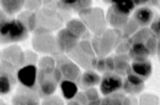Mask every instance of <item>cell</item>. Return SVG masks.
I'll return each mask as SVG.
<instances>
[{"label": "cell", "instance_id": "6da1fadb", "mask_svg": "<svg viewBox=\"0 0 160 105\" xmlns=\"http://www.w3.org/2000/svg\"><path fill=\"white\" fill-rule=\"evenodd\" d=\"M28 36L29 31L19 19H8L0 25V43L22 42Z\"/></svg>", "mask_w": 160, "mask_h": 105}, {"label": "cell", "instance_id": "7a4b0ae2", "mask_svg": "<svg viewBox=\"0 0 160 105\" xmlns=\"http://www.w3.org/2000/svg\"><path fill=\"white\" fill-rule=\"evenodd\" d=\"M121 39H122L121 31L114 29L106 30L100 36L93 37L91 45L95 55H98V57H105L117 48Z\"/></svg>", "mask_w": 160, "mask_h": 105}, {"label": "cell", "instance_id": "3957f363", "mask_svg": "<svg viewBox=\"0 0 160 105\" xmlns=\"http://www.w3.org/2000/svg\"><path fill=\"white\" fill-rule=\"evenodd\" d=\"M78 14L80 20L86 25L88 30L94 33L95 36H100L107 30L106 16L100 7H89Z\"/></svg>", "mask_w": 160, "mask_h": 105}, {"label": "cell", "instance_id": "277c9868", "mask_svg": "<svg viewBox=\"0 0 160 105\" xmlns=\"http://www.w3.org/2000/svg\"><path fill=\"white\" fill-rule=\"evenodd\" d=\"M62 80L63 79H62L61 72L57 68L51 73H44L42 71H38L37 84L38 97L44 99L52 96Z\"/></svg>", "mask_w": 160, "mask_h": 105}, {"label": "cell", "instance_id": "5b68a950", "mask_svg": "<svg viewBox=\"0 0 160 105\" xmlns=\"http://www.w3.org/2000/svg\"><path fill=\"white\" fill-rule=\"evenodd\" d=\"M56 68L61 72L63 80L75 82L78 81L81 75L79 66L65 55L58 54V57L56 60Z\"/></svg>", "mask_w": 160, "mask_h": 105}, {"label": "cell", "instance_id": "8992f818", "mask_svg": "<svg viewBox=\"0 0 160 105\" xmlns=\"http://www.w3.org/2000/svg\"><path fill=\"white\" fill-rule=\"evenodd\" d=\"M38 69L37 66L32 64H27L17 70L16 79L24 88L35 90L38 84Z\"/></svg>", "mask_w": 160, "mask_h": 105}, {"label": "cell", "instance_id": "52a82bcc", "mask_svg": "<svg viewBox=\"0 0 160 105\" xmlns=\"http://www.w3.org/2000/svg\"><path fill=\"white\" fill-rule=\"evenodd\" d=\"M32 47L37 52L44 54H60L57 48L56 37H53L50 33L35 35L32 39Z\"/></svg>", "mask_w": 160, "mask_h": 105}, {"label": "cell", "instance_id": "ba28073f", "mask_svg": "<svg viewBox=\"0 0 160 105\" xmlns=\"http://www.w3.org/2000/svg\"><path fill=\"white\" fill-rule=\"evenodd\" d=\"M123 87V79L114 72H105L100 79L99 88L104 97L118 93Z\"/></svg>", "mask_w": 160, "mask_h": 105}, {"label": "cell", "instance_id": "9c48e42d", "mask_svg": "<svg viewBox=\"0 0 160 105\" xmlns=\"http://www.w3.org/2000/svg\"><path fill=\"white\" fill-rule=\"evenodd\" d=\"M56 43L59 52L68 54L78 45L79 39L72 34L68 29H61L57 34Z\"/></svg>", "mask_w": 160, "mask_h": 105}, {"label": "cell", "instance_id": "30bf717a", "mask_svg": "<svg viewBox=\"0 0 160 105\" xmlns=\"http://www.w3.org/2000/svg\"><path fill=\"white\" fill-rule=\"evenodd\" d=\"M68 56L71 57V60L74 63L80 67L87 69V70H94L95 63H96V56H92L84 52L78 47V45L74 48L69 53H68Z\"/></svg>", "mask_w": 160, "mask_h": 105}, {"label": "cell", "instance_id": "8fae6325", "mask_svg": "<svg viewBox=\"0 0 160 105\" xmlns=\"http://www.w3.org/2000/svg\"><path fill=\"white\" fill-rule=\"evenodd\" d=\"M38 17V22H40L41 25L45 29L52 31L56 30L60 27L61 25V19L58 16V14L55 11H51V10H43L37 13Z\"/></svg>", "mask_w": 160, "mask_h": 105}, {"label": "cell", "instance_id": "7c38bea8", "mask_svg": "<svg viewBox=\"0 0 160 105\" xmlns=\"http://www.w3.org/2000/svg\"><path fill=\"white\" fill-rule=\"evenodd\" d=\"M1 60L17 67L25 64V53L18 46H10L1 52Z\"/></svg>", "mask_w": 160, "mask_h": 105}, {"label": "cell", "instance_id": "4fadbf2b", "mask_svg": "<svg viewBox=\"0 0 160 105\" xmlns=\"http://www.w3.org/2000/svg\"><path fill=\"white\" fill-rule=\"evenodd\" d=\"M12 105H40V97L34 90L22 88L13 97Z\"/></svg>", "mask_w": 160, "mask_h": 105}, {"label": "cell", "instance_id": "5bb4252c", "mask_svg": "<svg viewBox=\"0 0 160 105\" xmlns=\"http://www.w3.org/2000/svg\"><path fill=\"white\" fill-rule=\"evenodd\" d=\"M129 72L133 73L135 75L139 76L141 80L145 82L153 72V66H152L151 61H132V63L130 64V69L128 73Z\"/></svg>", "mask_w": 160, "mask_h": 105}, {"label": "cell", "instance_id": "9a60e30c", "mask_svg": "<svg viewBox=\"0 0 160 105\" xmlns=\"http://www.w3.org/2000/svg\"><path fill=\"white\" fill-rule=\"evenodd\" d=\"M144 87H145V83L143 80H141L139 76L135 75L133 73H127L125 81H123V87L122 88L125 90L126 94L135 96L143 91Z\"/></svg>", "mask_w": 160, "mask_h": 105}, {"label": "cell", "instance_id": "2e32d148", "mask_svg": "<svg viewBox=\"0 0 160 105\" xmlns=\"http://www.w3.org/2000/svg\"><path fill=\"white\" fill-rule=\"evenodd\" d=\"M58 9L63 11H69L73 10L75 12H81L86 9H89L92 6V1L90 0H64V1H58L56 3Z\"/></svg>", "mask_w": 160, "mask_h": 105}, {"label": "cell", "instance_id": "e0dca14e", "mask_svg": "<svg viewBox=\"0 0 160 105\" xmlns=\"http://www.w3.org/2000/svg\"><path fill=\"white\" fill-rule=\"evenodd\" d=\"M129 49H128V57L132 61H143L148 60V57L151 55L148 49L143 43H128Z\"/></svg>", "mask_w": 160, "mask_h": 105}, {"label": "cell", "instance_id": "ac0fdd59", "mask_svg": "<svg viewBox=\"0 0 160 105\" xmlns=\"http://www.w3.org/2000/svg\"><path fill=\"white\" fill-rule=\"evenodd\" d=\"M106 20H108L109 25L113 28V29L120 31V30H122L126 25V24L128 22L129 17L120 14V13L115 12L114 10H112L111 7H109L107 15H106Z\"/></svg>", "mask_w": 160, "mask_h": 105}, {"label": "cell", "instance_id": "d6986e66", "mask_svg": "<svg viewBox=\"0 0 160 105\" xmlns=\"http://www.w3.org/2000/svg\"><path fill=\"white\" fill-rule=\"evenodd\" d=\"M139 27L145 28L146 25H151L152 20L154 19V12L148 7H141L137 9L133 14V18Z\"/></svg>", "mask_w": 160, "mask_h": 105}, {"label": "cell", "instance_id": "ffe728a7", "mask_svg": "<svg viewBox=\"0 0 160 105\" xmlns=\"http://www.w3.org/2000/svg\"><path fill=\"white\" fill-rule=\"evenodd\" d=\"M100 76L97 72H95L94 70H87L80 75L79 78V84L80 87L83 88L84 90L88 88H92L98 85L100 83Z\"/></svg>", "mask_w": 160, "mask_h": 105}, {"label": "cell", "instance_id": "44dd1931", "mask_svg": "<svg viewBox=\"0 0 160 105\" xmlns=\"http://www.w3.org/2000/svg\"><path fill=\"white\" fill-rule=\"evenodd\" d=\"M73 35H75L78 39L80 38H87L89 37V33L86 25L80 19H71L66 22V28Z\"/></svg>", "mask_w": 160, "mask_h": 105}, {"label": "cell", "instance_id": "7402d4cb", "mask_svg": "<svg viewBox=\"0 0 160 105\" xmlns=\"http://www.w3.org/2000/svg\"><path fill=\"white\" fill-rule=\"evenodd\" d=\"M100 105H133V100L123 94H113L102 99Z\"/></svg>", "mask_w": 160, "mask_h": 105}, {"label": "cell", "instance_id": "603a6c76", "mask_svg": "<svg viewBox=\"0 0 160 105\" xmlns=\"http://www.w3.org/2000/svg\"><path fill=\"white\" fill-rule=\"evenodd\" d=\"M127 54L123 55H115L113 57L114 61V73L118 74V75H123V74H127L130 69V64Z\"/></svg>", "mask_w": 160, "mask_h": 105}, {"label": "cell", "instance_id": "cb8c5ba5", "mask_svg": "<svg viewBox=\"0 0 160 105\" xmlns=\"http://www.w3.org/2000/svg\"><path fill=\"white\" fill-rule=\"evenodd\" d=\"M60 88L62 96L64 97L65 100L72 101L74 100L75 96L78 93V85L73 81H68V80H62L60 82Z\"/></svg>", "mask_w": 160, "mask_h": 105}, {"label": "cell", "instance_id": "d4e9b609", "mask_svg": "<svg viewBox=\"0 0 160 105\" xmlns=\"http://www.w3.org/2000/svg\"><path fill=\"white\" fill-rule=\"evenodd\" d=\"M24 4L25 1H22V0H2L0 1V6H1L2 10L8 15H14L20 12Z\"/></svg>", "mask_w": 160, "mask_h": 105}, {"label": "cell", "instance_id": "484cf974", "mask_svg": "<svg viewBox=\"0 0 160 105\" xmlns=\"http://www.w3.org/2000/svg\"><path fill=\"white\" fill-rule=\"evenodd\" d=\"M111 9L114 10L115 12L120 13L122 15H125V16L129 17L130 13L135 10V3H133L132 0H129V1H111Z\"/></svg>", "mask_w": 160, "mask_h": 105}, {"label": "cell", "instance_id": "4316f807", "mask_svg": "<svg viewBox=\"0 0 160 105\" xmlns=\"http://www.w3.org/2000/svg\"><path fill=\"white\" fill-rule=\"evenodd\" d=\"M17 19H19L22 22L27 30L29 32H34L38 28V17H37V13L34 12H25L22 13L19 15V17Z\"/></svg>", "mask_w": 160, "mask_h": 105}, {"label": "cell", "instance_id": "83f0119b", "mask_svg": "<svg viewBox=\"0 0 160 105\" xmlns=\"http://www.w3.org/2000/svg\"><path fill=\"white\" fill-rule=\"evenodd\" d=\"M15 83V79L12 76V73L1 72L0 73V94L4 96L11 91L13 85Z\"/></svg>", "mask_w": 160, "mask_h": 105}, {"label": "cell", "instance_id": "f1b7e54d", "mask_svg": "<svg viewBox=\"0 0 160 105\" xmlns=\"http://www.w3.org/2000/svg\"><path fill=\"white\" fill-rule=\"evenodd\" d=\"M38 71L44 73H51L56 69V60L49 55L43 56L38 61Z\"/></svg>", "mask_w": 160, "mask_h": 105}, {"label": "cell", "instance_id": "f546056e", "mask_svg": "<svg viewBox=\"0 0 160 105\" xmlns=\"http://www.w3.org/2000/svg\"><path fill=\"white\" fill-rule=\"evenodd\" d=\"M139 28H140V27L137 25V22L135 21V20L129 19L127 24H126L125 27L122 29V32H121L122 38H124V39H128V38L131 37L137 31H138Z\"/></svg>", "mask_w": 160, "mask_h": 105}, {"label": "cell", "instance_id": "4dcf8cb0", "mask_svg": "<svg viewBox=\"0 0 160 105\" xmlns=\"http://www.w3.org/2000/svg\"><path fill=\"white\" fill-rule=\"evenodd\" d=\"M139 105H159V99L152 94H145L140 98Z\"/></svg>", "mask_w": 160, "mask_h": 105}, {"label": "cell", "instance_id": "1f68e13d", "mask_svg": "<svg viewBox=\"0 0 160 105\" xmlns=\"http://www.w3.org/2000/svg\"><path fill=\"white\" fill-rule=\"evenodd\" d=\"M42 105H64V102L60 97L58 96H50L47 98H44Z\"/></svg>", "mask_w": 160, "mask_h": 105}, {"label": "cell", "instance_id": "d6a6232c", "mask_svg": "<svg viewBox=\"0 0 160 105\" xmlns=\"http://www.w3.org/2000/svg\"><path fill=\"white\" fill-rule=\"evenodd\" d=\"M83 94H84V96H86V98L88 100V103L99 99L98 91H97L96 88H94V87H92V88H88V89H86V90H83Z\"/></svg>", "mask_w": 160, "mask_h": 105}, {"label": "cell", "instance_id": "836d02e7", "mask_svg": "<svg viewBox=\"0 0 160 105\" xmlns=\"http://www.w3.org/2000/svg\"><path fill=\"white\" fill-rule=\"evenodd\" d=\"M149 31H151L157 38H159L160 36V20L159 16H157L156 18L152 20L151 22V27H149Z\"/></svg>", "mask_w": 160, "mask_h": 105}, {"label": "cell", "instance_id": "e575fe53", "mask_svg": "<svg viewBox=\"0 0 160 105\" xmlns=\"http://www.w3.org/2000/svg\"><path fill=\"white\" fill-rule=\"evenodd\" d=\"M94 70L100 71V72H106V64H105V57H96V63H95Z\"/></svg>", "mask_w": 160, "mask_h": 105}, {"label": "cell", "instance_id": "d590c367", "mask_svg": "<svg viewBox=\"0 0 160 105\" xmlns=\"http://www.w3.org/2000/svg\"><path fill=\"white\" fill-rule=\"evenodd\" d=\"M37 60H38V55L34 52H32V51H27L25 53V63H29L34 65Z\"/></svg>", "mask_w": 160, "mask_h": 105}, {"label": "cell", "instance_id": "8d00e7d4", "mask_svg": "<svg viewBox=\"0 0 160 105\" xmlns=\"http://www.w3.org/2000/svg\"><path fill=\"white\" fill-rule=\"evenodd\" d=\"M105 64H106V72H114V61L113 57H106L105 58Z\"/></svg>", "mask_w": 160, "mask_h": 105}, {"label": "cell", "instance_id": "74e56055", "mask_svg": "<svg viewBox=\"0 0 160 105\" xmlns=\"http://www.w3.org/2000/svg\"><path fill=\"white\" fill-rule=\"evenodd\" d=\"M74 101H76L77 103H79L80 105H87V104H88V100H87V98H86V96H84L83 91H82V93H80V91H78L76 96H75Z\"/></svg>", "mask_w": 160, "mask_h": 105}, {"label": "cell", "instance_id": "f35d334b", "mask_svg": "<svg viewBox=\"0 0 160 105\" xmlns=\"http://www.w3.org/2000/svg\"><path fill=\"white\" fill-rule=\"evenodd\" d=\"M41 3H43L42 1H25V7H27L29 10H34L38 9L41 6Z\"/></svg>", "mask_w": 160, "mask_h": 105}, {"label": "cell", "instance_id": "ab89813d", "mask_svg": "<svg viewBox=\"0 0 160 105\" xmlns=\"http://www.w3.org/2000/svg\"><path fill=\"white\" fill-rule=\"evenodd\" d=\"M9 18H8V16H7V14L4 12H2V11H0V25H1L2 24H3L6 20H8Z\"/></svg>", "mask_w": 160, "mask_h": 105}, {"label": "cell", "instance_id": "60d3db41", "mask_svg": "<svg viewBox=\"0 0 160 105\" xmlns=\"http://www.w3.org/2000/svg\"><path fill=\"white\" fill-rule=\"evenodd\" d=\"M68 105H80L79 103H77L76 101H74V100H72V101H69L68 102Z\"/></svg>", "mask_w": 160, "mask_h": 105}, {"label": "cell", "instance_id": "b9f144b4", "mask_svg": "<svg viewBox=\"0 0 160 105\" xmlns=\"http://www.w3.org/2000/svg\"><path fill=\"white\" fill-rule=\"evenodd\" d=\"M0 60H1V53H0Z\"/></svg>", "mask_w": 160, "mask_h": 105}, {"label": "cell", "instance_id": "7bdbcfd3", "mask_svg": "<svg viewBox=\"0 0 160 105\" xmlns=\"http://www.w3.org/2000/svg\"><path fill=\"white\" fill-rule=\"evenodd\" d=\"M1 105H6V104H3V103H1Z\"/></svg>", "mask_w": 160, "mask_h": 105}, {"label": "cell", "instance_id": "ee69618b", "mask_svg": "<svg viewBox=\"0 0 160 105\" xmlns=\"http://www.w3.org/2000/svg\"><path fill=\"white\" fill-rule=\"evenodd\" d=\"M0 104H1V102H0Z\"/></svg>", "mask_w": 160, "mask_h": 105}]
</instances>
